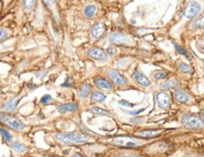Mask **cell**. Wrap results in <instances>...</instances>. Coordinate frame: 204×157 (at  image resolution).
I'll return each instance as SVG.
<instances>
[{"instance_id":"obj_1","label":"cell","mask_w":204,"mask_h":157,"mask_svg":"<svg viewBox=\"0 0 204 157\" xmlns=\"http://www.w3.org/2000/svg\"><path fill=\"white\" fill-rule=\"evenodd\" d=\"M55 137L65 143V144H83L88 142L91 137L86 134L79 132H71V133H58L55 135Z\"/></svg>"},{"instance_id":"obj_2","label":"cell","mask_w":204,"mask_h":157,"mask_svg":"<svg viewBox=\"0 0 204 157\" xmlns=\"http://www.w3.org/2000/svg\"><path fill=\"white\" fill-rule=\"evenodd\" d=\"M0 122L4 123L6 126L15 131H22L26 128V125L22 122L5 113H0Z\"/></svg>"},{"instance_id":"obj_3","label":"cell","mask_w":204,"mask_h":157,"mask_svg":"<svg viewBox=\"0 0 204 157\" xmlns=\"http://www.w3.org/2000/svg\"><path fill=\"white\" fill-rule=\"evenodd\" d=\"M182 123L183 126L190 129H197L203 126V121L200 118L191 114H184L182 116Z\"/></svg>"},{"instance_id":"obj_4","label":"cell","mask_w":204,"mask_h":157,"mask_svg":"<svg viewBox=\"0 0 204 157\" xmlns=\"http://www.w3.org/2000/svg\"><path fill=\"white\" fill-rule=\"evenodd\" d=\"M109 42H111L114 44H118V45H129L132 44V40L131 39L120 32H115L112 33L109 36Z\"/></svg>"},{"instance_id":"obj_5","label":"cell","mask_w":204,"mask_h":157,"mask_svg":"<svg viewBox=\"0 0 204 157\" xmlns=\"http://www.w3.org/2000/svg\"><path fill=\"white\" fill-rule=\"evenodd\" d=\"M113 143L117 146L130 148V147H137L140 145L142 142L137 140L136 138H131L127 136H118V137L113 138Z\"/></svg>"},{"instance_id":"obj_6","label":"cell","mask_w":204,"mask_h":157,"mask_svg":"<svg viewBox=\"0 0 204 157\" xmlns=\"http://www.w3.org/2000/svg\"><path fill=\"white\" fill-rule=\"evenodd\" d=\"M201 7L197 2H188L183 10V16L187 19H192L199 14Z\"/></svg>"},{"instance_id":"obj_7","label":"cell","mask_w":204,"mask_h":157,"mask_svg":"<svg viewBox=\"0 0 204 157\" xmlns=\"http://www.w3.org/2000/svg\"><path fill=\"white\" fill-rule=\"evenodd\" d=\"M107 74L108 76L111 78V80L118 86H124L127 84V80L126 78L121 75L118 72L115 71V70H107Z\"/></svg>"},{"instance_id":"obj_8","label":"cell","mask_w":204,"mask_h":157,"mask_svg":"<svg viewBox=\"0 0 204 157\" xmlns=\"http://www.w3.org/2000/svg\"><path fill=\"white\" fill-rule=\"evenodd\" d=\"M155 98H156L157 104L160 108H166V107L169 106L170 99H169V96L167 92L159 91V92L156 93Z\"/></svg>"},{"instance_id":"obj_9","label":"cell","mask_w":204,"mask_h":157,"mask_svg":"<svg viewBox=\"0 0 204 157\" xmlns=\"http://www.w3.org/2000/svg\"><path fill=\"white\" fill-rule=\"evenodd\" d=\"M133 78L137 84H139L142 87H150L151 85V80L141 72H138V71L135 72L133 74Z\"/></svg>"},{"instance_id":"obj_10","label":"cell","mask_w":204,"mask_h":157,"mask_svg":"<svg viewBox=\"0 0 204 157\" xmlns=\"http://www.w3.org/2000/svg\"><path fill=\"white\" fill-rule=\"evenodd\" d=\"M88 54L90 58L96 59V60H104L107 58V54L101 48L93 47L89 49Z\"/></svg>"},{"instance_id":"obj_11","label":"cell","mask_w":204,"mask_h":157,"mask_svg":"<svg viewBox=\"0 0 204 157\" xmlns=\"http://www.w3.org/2000/svg\"><path fill=\"white\" fill-rule=\"evenodd\" d=\"M22 97H19V96H15V97H12L11 98L10 100H8L6 102V104L3 105V109L6 111V112H12L16 109L17 105L19 104L20 101H21Z\"/></svg>"},{"instance_id":"obj_12","label":"cell","mask_w":204,"mask_h":157,"mask_svg":"<svg viewBox=\"0 0 204 157\" xmlns=\"http://www.w3.org/2000/svg\"><path fill=\"white\" fill-rule=\"evenodd\" d=\"M105 32V25L104 24L98 22L96 24H94V25L91 28V36L94 39H99L101 38Z\"/></svg>"},{"instance_id":"obj_13","label":"cell","mask_w":204,"mask_h":157,"mask_svg":"<svg viewBox=\"0 0 204 157\" xmlns=\"http://www.w3.org/2000/svg\"><path fill=\"white\" fill-rule=\"evenodd\" d=\"M78 109V106L75 104H62L58 106V111L59 113H73L76 112Z\"/></svg>"},{"instance_id":"obj_14","label":"cell","mask_w":204,"mask_h":157,"mask_svg":"<svg viewBox=\"0 0 204 157\" xmlns=\"http://www.w3.org/2000/svg\"><path fill=\"white\" fill-rule=\"evenodd\" d=\"M94 83L99 89L104 90H109L112 88L111 84L103 77H96L94 79Z\"/></svg>"},{"instance_id":"obj_15","label":"cell","mask_w":204,"mask_h":157,"mask_svg":"<svg viewBox=\"0 0 204 157\" xmlns=\"http://www.w3.org/2000/svg\"><path fill=\"white\" fill-rule=\"evenodd\" d=\"M174 97L180 103H186L189 101L188 94L185 91H183V90H176L174 92Z\"/></svg>"},{"instance_id":"obj_16","label":"cell","mask_w":204,"mask_h":157,"mask_svg":"<svg viewBox=\"0 0 204 157\" xmlns=\"http://www.w3.org/2000/svg\"><path fill=\"white\" fill-rule=\"evenodd\" d=\"M161 134L160 130H142L137 133V136L140 137H152Z\"/></svg>"},{"instance_id":"obj_17","label":"cell","mask_w":204,"mask_h":157,"mask_svg":"<svg viewBox=\"0 0 204 157\" xmlns=\"http://www.w3.org/2000/svg\"><path fill=\"white\" fill-rule=\"evenodd\" d=\"M90 92V86L87 83L82 84L78 90V95L80 98H87Z\"/></svg>"},{"instance_id":"obj_18","label":"cell","mask_w":204,"mask_h":157,"mask_svg":"<svg viewBox=\"0 0 204 157\" xmlns=\"http://www.w3.org/2000/svg\"><path fill=\"white\" fill-rule=\"evenodd\" d=\"M161 89H164V90H169V89H172L178 86V81L175 79V78H172V79H169L164 83H161L160 85Z\"/></svg>"},{"instance_id":"obj_19","label":"cell","mask_w":204,"mask_h":157,"mask_svg":"<svg viewBox=\"0 0 204 157\" xmlns=\"http://www.w3.org/2000/svg\"><path fill=\"white\" fill-rule=\"evenodd\" d=\"M12 148L13 150H15L16 152H19V153H24L27 150V148L25 144L21 143V142H18V141H15L12 144Z\"/></svg>"},{"instance_id":"obj_20","label":"cell","mask_w":204,"mask_h":157,"mask_svg":"<svg viewBox=\"0 0 204 157\" xmlns=\"http://www.w3.org/2000/svg\"><path fill=\"white\" fill-rule=\"evenodd\" d=\"M106 96L101 91H94L91 95V100L94 103H102L105 100Z\"/></svg>"},{"instance_id":"obj_21","label":"cell","mask_w":204,"mask_h":157,"mask_svg":"<svg viewBox=\"0 0 204 157\" xmlns=\"http://www.w3.org/2000/svg\"><path fill=\"white\" fill-rule=\"evenodd\" d=\"M96 11H97L96 6H94V5H88L84 9V14H85V16L90 18V17H93L95 15Z\"/></svg>"},{"instance_id":"obj_22","label":"cell","mask_w":204,"mask_h":157,"mask_svg":"<svg viewBox=\"0 0 204 157\" xmlns=\"http://www.w3.org/2000/svg\"><path fill=\"white\" fill-rule=\"evenodd\" d=\"M151 149H153V150H156L158 149L159 151H164V150L169 149V145L165 142H158V143H155V144L151 145Z\"/></svg>"},{"instance_id":"obj_23","label":"cell","mask_w":204,"mask_h":157,"mask_svg":"<svg viewBox=\"0 0 204 157\" xmlns=\"http://www.w3.org/2000/svg\"><path fill=\"white\" fill-rule=\"evenodd\" d=\"M90 111L92 113H94L95 115H101V116H104V115H108L109 112L106 111L105 109L104 108H101V107H98V106H92L90 107Z\"/></svg>"},{"instance_id":"obj_24","label":"cell","mask_w":204,"mask_h":157,"mask_svg":"<svg viewBox=\"0 0 204 157\" xmlns=\"http://www.w3.org/2000/svg\"><path fill=\"white\" fill-rule=\"evenodd\" d=\"M36 4V0H23V5L26 11H30L34 8Z\"/></svg>"},{"instance_id":"obj_25","label":"cell","mask_w":204,"mask_h":157,"mask_svg":"<svg viewBox=\"0 0 204 157\" xmlns=\"http://www.w3.org/2000/svg\"><path fill=\"white\" fill-rule=\"evenodd\" d=\"M172 43H173V44H174V46H175V49H176V52H177V53H179V54L184 56L186 58H190V56H189V54L186 52V50H184L182 46H180L179 44H177L175 42H172Z\"/></svg>"},{"instance_id":"obj_26","label":"cell","mask_w":204,"mask_h":157,"mask_svg":"<svg viewBox=\"0 0 204 157\" xmlns=\"http://www.w3.org/2000/svg\"><path fill=\"white\" fill-rule=\"evenodd\" d=\"M0 134L2 135V136L4 137V139L7 141V142H11L12 139V136L11 135V133L9 131H7L6 129H4L3 127H0Z\"/></svg>"},{"instance_id":"obj_27","label":"cell","mask_w":204,"mask_h":157,"mask_svg":"<svg viewBox=\"0 0 204 157\" xmlns=\"http://www.w3.org/2000/svg\"><path fill=\"white\" fill-rule=\"evenodd\" d=\"M179 69L183 72H185V73H190L191 72H192V69H191V67L188 65V64H186V63H184V62H179Z\"/></svg>"},{"instance_id":"obj_28","label":"cell","mask_w":204,"mask_h":157,"mask_svg":"<svg viewBox=\"0 0 204 157\" xmlns=\"http://www.w3.org/2000/svg\"><path fill=\"white\" fill-rule=\"evenodd\" d=\"M203 22H204L203 16H200V18L196 19V20L193 22V24H192L191 25H192L193 27H196V28H203Z\"/></svg>"},{"instance_id":"obj_29","label":"cell","mask_w":204,"mask_h":157,"mask_svg":"<svg viewBox=\"0 0 204 157\" xmlns=\"http://www.w3.org/2000/svg\"><path fill=\"white\" fill-rule=\"evenodd\" d=\"M168 76V72H156L153 74V77L157 80H161V79H165V78Z\"/></svg>"},{"instance_id":"obj_30","label":"cell","mask_w":204,"mask_h":157,"mask_svg":"<svg viewBox=\"0 0 204 157\" xmlns=\"http://www.w3.org/2000/svg\"><path fill=\"white\" fill-rule=\"evenodd\" d=\"M9 36V31L6 28L0 27V41H3Z\"/></svg>"},{"instance_id":"obj_31","label":"cell","mask_w":204,"mask_h":157,"mask_svg":"<svg viewBox=\"0 0 204 157\" xmlns=\"http://www.w3.org/2000/svg\"><path fill=\"white\" fill-rule=\"evenodd\" d=\"M51 99H52L51 95H49V94L44 95L42 98H40V103H42L43 104H48L51 101Z\"/></svg>"},{"instance_id":"obj_32","label":"cell","mask_w":204,"mask_h":157,"mask_svg":"<svg viewBox=\"0 0 204 157\" xmlns=\"http://www.w3.org/2000/svg\"><path fill=\"white\" fill-rule=\"evenodd\" d=\"M44 2L50 9H52L55 6V0H44Z\"/></svg>"},{"instance_id":"obj_33","label":"cell","mask_w":204,"mask_h":157,"mask_svg":"<svg viewBox=\"0 0 204 157\" xmlns=\"http://www.w3.org/2000/svg\"><path fill=\"white\" fill-rule=\"evenodd\" d=\"M106 52H107V54L109 55V56H113V55H115L116 54V49L114 48V47H108L107 49H106Z\"/></svg>"},{"instance_id":"obj_34","label":"cell","mask_w":204,"mask_h":157,"mask_svg":"<svg viewBox=\"0 0 204 157\" xmlns=\"http://www.w3.org/2000/svg\"><path fill=\"white\" fill-rule=\"evenodd\" d=\"M119 104H121V105H124V106H127V107H132L133 106V104H129V103H127L126 101H119Z\"/></svg>"},{"instance_id":"obj_35","label":"cell","mask_w":204,"mask_h":157,"mask_svg":"<svg viewBox=\"0 0 204 157\" xmlns=\"http://www.w3.org/2000/svg\"><path fill=\"white\" fill-rule=\"evenodd\" d=\"M70 81H71V78L68 77V78H67V80H66V82H65L64 84H62V87H64V88H69V87H71V83H70Z\"/></svg>"},{"instance_id":"obj_36","label":"cell","mask_w":204,"mask_h":157,"mask_svg":"<svg viewBox=\"0 0 204 157\" xmlns=\"http://www.w3.org/2000/svg\"><path fill=\"white\" fill-rule=\"evenodd\" d=\"M144 109H145V108H141L140 110H137V111H132V112H130V114H132V115H137V114H139V113L143 112Z\"/></svg>"},{"instance_id":"obj_37","label":"cell","mask_w":204,"mask_h":157,"mask_svg":"<svg viewBox=\"0 0 204 157\" xmlns=\"http://www.w3.org/2000/svg\"><path fill=\"white\" fill-rule=\"evenodd\" d=\"M72 157H83V156H82V155H80L79 153H75V154L72 155Z\"/></svg>"},{"instance_id":"obj_38","label":"cell","mask_w":204,"mask_h":157,"mask_svg":"<svg viewBox=\"0 0 204 157\" xmlns=\"http://www.w3.org/2000/svg\"><path fill=\"white\" fill-rule=\"evenodd\" d=\"M131 23L135 25V24H136V21H135V20H131Z\"/></svg>"},{"instance_id":"obj_39","label":"cell","mask_w":204,"mask_h":157,"mask_svg":"<svg viewBox=\"0 0 204 157\" xmlns=\"http://www.w3.org/2000/svg\"><path fill=\"white\" fill-rule=\"evenodd\" d=\"M2 94V90H1V88H0V95Z\"/></svg>"},{"instance_id":"obj_40","label":"cell","mask_w":204,"mask_h":157,"mask_svg":"<svg viewBox=\"0 0 204 157\" xmlns=\"http://www.w3.org/2000/svg\"><path fill=\"white\" fill-rule=\"evenodd\" d=\"M26 157H30V156H26Z\"/></svg>"}]
</instances>
